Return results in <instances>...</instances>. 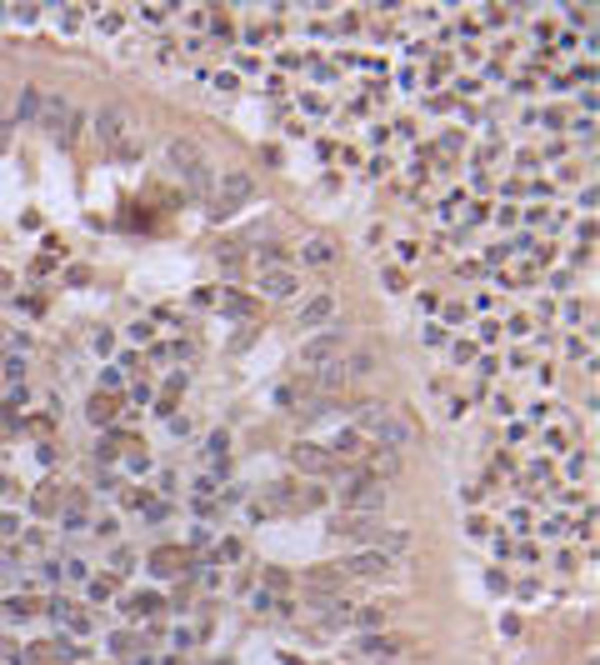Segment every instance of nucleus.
Returning a JSON list of instances; mask_svg holds the SVG:
<instances>
[{
  "label": "nucleus",
  "mask_w": 600,
  "mask_h": 665,
  "mask_svg": "<svg viewBox=\"0 0 600 665\" xmlns=\"http://www.w3.org/2000/svg\"><path fill=\"white\" fill-rule=\"evenodd\" d=\"M360 650H365V655H400V650H405V640H380V635H365V640H360Z\"/></svg>",
  "instance_id": "14"
},
{
  "label": "nucleus",
  "mask_w": 600,
  "mask_h": 665,
  "mask_svg": "<svg viewBox=\"0 0 600 665\" xmlns=\"http://www.w3.org/2000/svg\"><path fill=\"white\" fill-rule=\"evenodd\" d=\"M35 105H40V90L35 85H25V95H20V105H16V121L25 126V121H35Z\"/></svg>",
  "instance_id": "17"
},
{
  "label": "nucleus",
  "mask_w": 600,
  "mask_h": 665,
  "mask_svg": "<svg viewBox=\"0 0 600 665\" xmlns=\"http://www.w3.org/2000/svg\"><path fill=\"white\" fill-rule=\"evenodd\" d=\"M400 470V456L396 451H380L375 460H370V480H380V475H396Z\"/></svg>",
  "instance_id": "15"
},
{
  "label": "nucleus",
  "mask_w": 600,
  "mask_h": 665,
  "mask_svg": "<svg viewBox=\"0 0 600 665\" xmlns=\"http://www.w3.org/2000/svg\"><path fill=\"white\" fill-rule=\"evenodd\" d=\"M360 451H365V446H360V430H336V435H331V460H341V456L355 460Z\"/></svg>",
  "instance_id": "12"
},
{
  "label": "nucleus",
  "mask_w": 600,
  "mask_h": 665,
  "mask_svg": "<svg viewBox=\"0 0 600 665\" xmlns=\"http://www.w3.org/2000/svg\"><path fill=\"white\" fill-rule=\"evenodd\" d=\"M0 291H6V275H0Z\"/></svg>",
  "instance_id": "21"
},
{
  "label": "nucleus",
  "mask_w": 600,
  "mask_h": 665,
  "mask_svg": "<svg viewBox=\"0 0 600 665\" xmlns=\"http://www.w3.org/2000/svg\"><path fill=\"white\" fill-rule=\"evenodd\" d=\"M336 355H341V330H331V336H315L310 346H300V365H305V370H325Z\"/></svg>",
  "instance_id": "5"
},
{
  "label": "nucleus",
  "mask_w": 600,
  "mask_h": 665,
  "mask_svg": "<svg viewBox=\"0 0 600 665\" xmlns=\"http://www.w3.org/2000/svg\"><path fill=\"white\" fill-rule=\"evenodd\" d=\"M386 571H391V556H380V550H360L345 566V575H386Z\"/></svg>",
  "instance_id": "8"
},
{
  "label": "nucleus",
  "mask_w": 600,
  "mask_h": 665,
  "mask_svg": "<svg viewBox=\"0 0 600 665\" xmlns=\"http://www.w3.org/2000/svg\"><path fill=\"white\" fill-rule=\"evenodd\" d=\"M260 291H265V295H276V300H286V295H295V291H300V281H295V270L270 265V270H260Z\"/></svg>",
  "instance_id": "7"
},
{
  "label": "nucleus",
  "mask_w": 600,
  "mask_h": 665,
  "mask_svg": "<svg viewBox=\"0 0 600 665\" xmlns=\"http://www.w3.org/2000/svg\"><path fill=\"white\" fill-rule=\"evenodd\" d=\"M331 315H336V300H331V295H315V300H305V305H300V325H305V330L325 325Z\"/></svg>",
  "instance_id": "9"
},
{
  "label": "nucleus",
  "mask_w": 600,
  "mask_h": 665,
  "mask_svg": "<svg viewBox=\"0 0 600 665\" xmlns=\"http://www.w3.org/2000/svg\"><path fill=\"white\" fill-rule=\"evenodd\" d=\"M375 360H380L375 350H355V355H350V365H345V380H360V375H370V370H375Z\"/></svg>",
  "instance_id": "13"
},
{
  "label": "nucleus",
  "mask_w": 600,
  "mask_h": 665,
  "mask_svg": "<svg viewBox=\"0 0 600 665\" xmlns=\"http://www.w3.org/2000/svg\"><path fill=\"white\" fill-rule=\"evenodd\" d=\"M305 260H310V265H331V260H336V245H331V240H310V245H305Z\"/></svg>",
  "instance_id": "16"
},
{
  "label": "nucleus",
  "mask_w": 600,
  "mask_h": 665,
  "mask_svg": "<svg viewBox=\"0 0 600 665\" xmlns=\"http://www.w3.org/2000/svg\"><path fill=\"white\" fill-rule=\"evenodd\" d=\"M250 200V176H226V185H221V205L226 210H235V205H245Z\"/></svg>",
  "instance_id": "11"
},
{
  "label": "nucleus",
  "mask_w": 600,
  "mask_h": 665,
  "mask_svg": "<svg viewBox=\"0 0 600 665\" xmlns=\"http://www.w3.org/2000/svg\"><path fill=\"white\" fill-rule=\"evenodd\" d=\"M6 130H11V121H6V116H0V150H6Z\"/></svg>",
  "instance_id": "20"
},
{
  "label": "nucleus",
  "mask_w": 600,
  "mask_h": 665,
  "mask_svg": "<svg viewBox=\"0 0 600 665\" xmlns=\"http://www.w3.org/2000/svg\"><path fill=\"white\" fill-rule=\"evenodd\" d=\"M270 506H286V511H310V506H320V495H315V490H290V485H281Z\"/></svg>",
  "instance_id": "10"
},
{
  "label": "nucleus",
  "mask_w": 600,
  "mask_h": 665,
  "mask_svg": "<svg viewBox=\"0 0 600 665\" xmlns=\"http://www.w3.org/2000/svg\"><path fill=\"white\" fill-rule=\"evenodd\" d=\"M341 506L360 520V515H380L386 511V485L380 480H370V475H350L345 485H341Z\"/></svg>",
  "instance_id": "2"
},
{
  "label": "nucleus",
  "mask_w": 600,
  "mask_h": 665,
  "mask_svg": "<svg viewBox=\"0 0 600 665\" xmlns=\"http://www.w3.org/2000/svg\"><path fill=\"white\" fill-rule=\"evenodd\" d=\"M360 425H365L386 451H400V446H410V440H415V425H410L405 415H396L391 405H365V410H360Z\"/></svg>",
  "instance_id": "1"
},
{
  "label": "nucleus",
  "mask_w": 600,
  "mask_h": 665,
  "mask_svg": "<svg viewBox=\"0 0 600 665\" xmlns=\"http://www.w3.org/2000/svg\"><path fill=\"white\" fill-rule=\"evenodd\" d=\"M290 465L300 470V475H331L336 470V460H331V451H320V446H290Z\"/></svg>",
  "instance_id": "6"
},
{
  "label": "nucleus",
  "mask_w": 600,
  "mask_h": 665,
  "mask_svg": "<svg viewBox=\"0 0 600 665\" xmlns=\"http://www.w3.org/2000/svg\"><path fill=\"white\" fill-rule=\"evenodd\" d=\"M66 116H71V110H66V100H50V105H45V121H40V126L61 135V121H66Z\"/></svg>",
  "instance_id": "18"
},
{
  "label": "nucleus",
  "mask_w": 600,
  "mask_h": 665,
  "mask_svg": "<svg viewBox=\"0 0 600 665\" xmlns=\"http://www.w3.org/2000/svg\"><path fill=\"white\" fill-rule=\"evenodd\" d=\"M215 556H226V561H235V556H240V540H221V550H215Z\"/></svg>",
  "instance_id": "19"
},
{
  "label": "nucleus",
  "mask_w": 600,
  "mask_h": 665,
  "mask_svg": "<svg viewBox=\"0 0 600 665\" xmlns=\"http://www.w3.org/2000/svg\"><path fill=\"white\" fill-rule=\"evenodd\" d=\"M171 165L185 176V185H190L200 200L210 195V165H205V155H200L195 140H171Z\"/></svg>",
  "instance_id": "3"
},
{
  "label": "nucleus",
  "mask_w": 600,
  "mask_h": 665,
  "mask_svg": "<svg viewBox=\"0 0 600 665\" xmlns=\"http://www.w3.org/2000/svg\"><path fill=\"white\" fill-rule=\"evenodd\" d=\"M95 130H100V140L111 145L121 160H135V155H140V145L125 140V110H121V105H105L100 116H95Z\"/></svg>",
  "instance_id": "4"
}]
</instances>
